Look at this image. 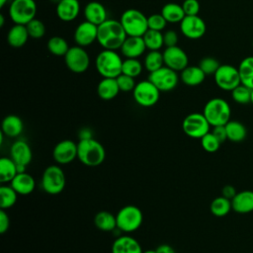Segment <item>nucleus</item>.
I'll list each match as a JSON object with an SVG mask.
<instances>
[{"label": "nucleus", "mask_w": 253, "mask_h": 253, "mask_svg": "<svg viewBox=\"0 0 253 253\" xmlns=\"http://www.w3.org/2000/svg\"><path fill=\"white\" fill-rule=\"evenodd\" d=\"M180 31L186 38L198 40L206 34L207 26L205 21L198 15L185 16L180 22Z\"/></svg>", "instance_id": "obj_14"}, {"label": "nucleus", "mask_w": 253, "mask_h": 253, "mask_svg": "<svg viewBox=\"0 0 253 253\" xmlns=\"http://www.w3.org/2000/svg\"><path fill=\"white\" fill-rule=\"evenodd\" d=\"M50 1H51V2H53V3H56V4H57L60 0H50Z\"/></svg>", "instance_id": "obj_57"}, {"label": "nucleus", "mask_w": 253, "mask_h": 253, "mask_svg": "<svg viewBox=\"0 0 253 253\" xmlns=\"http://www.w3.org/2000/svg\"><path fill=\"white\" fill-rule=\"evenodd\" d=\"M211 125L203 113H191L182 122V129L192 138H202L210 132Z\"/></svg>", "instance_id": "obj_10"}, {"label": "nucleus", "mask_w": 253, "mask_h": 253, "mask_svg": "<svg viewBox=\"0 0 253 253\" xmlns=\"http://www.w3.org/2000/svg\"><path fill=\"white\" fill-rule=\"evenodd\" d=\"M116 79H117L120 91H123V92L133 91V89H134V87L136 85L133 77L126 75L124 73L120 74Z\"/></svg>", "instance_id": "obj_45"}, {"label": "nucleus", "mask_w": 253, "mask_h": 253, "mask_svg": "<svg viewBox=\"0 0 253 253\" xmlns=\"http://www.w3.org/2000/svg\"><path fill=\"white\" fill-rule=\"evenodd\" d=\"M10 226V218L5 210L0 211V233L4 234Z\"/></svg>", "instance_id": "obj_48"}, {"label": "nucleus", "mask_w": 253, "mask_h": 253, "mask_svg": "<svg viewBox=\"0 0 253 253\" xmlns=\"http://www.w3.org/2000/svg\"><path fill=\"white\" fill-rule=\"evenodd\" d=\"M155 250L157 253H175L174 248L168 244H161Z\"/></svg>", "instance_id": "obj_51"}, {"label": "nucleus", "mask_w": 253, "mask_h": 253, "mask_svg": "<svg viewBox=\"0 0 253 253\" xmlns=\"http://www.w3.org/2000/svg\"><path fill=\"white\" fill-rule=\"evenodd\" d=\"M29 38L30 36L27 30V27L25 25L14 24V26L10 28L7 34L8 43L15 48H19L25 45Z\"/></svg>", "instance_id": "obj_25"}, {"label": "nucleus", "mask_w": 253, "mask_h": 253, "mask_svg": "<svg viewBox=\"0 0 253 253\" xmlns=\"http://www.w3.org/2000/svg\"><path fill=\"white\" fill-rule=\"evenodd\" d=\"M119 92L120 88L116 78H103L97 86L98 96L105 101L116 98Z\"/></svg>", "instance_id": "obj_28"}, {"label": "nucleus", "mask_w": 253, "mask_h": 253, "mask_svg": "<svg viewBox=\"0 0 253 253\" xmlns=\"http://www.w3.org/2000/svg\"><path fill=\"white\" fill-rule=\"evenodd\" d=\"M143 253H157V251L154 249V250H145V251H143Z\"/></svg>", "instance_id": "obj_55"}, {"label": "nucleus", "mask_w": 253, "mask_h": 253, "mask_svg": "<svg viewBox=\"0 0 253 253\" xmlns=\"http://www.w3.org/2000/svg\"><path fill=\"white\" fill-rule=\"evenodd\" d=\"M52 157L59 165H66L77 158V143L70 139L59 141L52 150Z\"/></svg>", "instance_id": "obj_15"}, {"label": "nucleus", "mask_w": 253, "mask_h": 253, "mask_svg": "<svg viewBox=\"0 0 253 253\" xmlns=\"http://www.w3.org/2000/svg\"><path fill=\"white\" fill-rule=\"evenodd\" d=\"M142 72V63L137 58H126L123 61L122 73L133 78L140 75Z\"/></svg>", "instance_id": "obj_39"}, {"label": "nucleus", "mask_w": 253, "mask_h": 253, "mask_svg": "<svg viewBox=\"0 0 253 253\" xmlns=\"http://www.w3.org/2000/svg\"><path fill=\"white\" fill-rule=\"evenodd\" d=\"M182 7L186 16H195L200 12V3L198 0H184Z\"/></svg>", "instance_id": "obj_46"}, {"label": "nucleus", "mask_w": 253, "mask_h": 253, "mask_svg": "<svg viewBox=\"0 0 253 253\" xmlns=\"http://www.w3.org/2000/svg\"><path fill=\"white\" fill-rule=\"evenodd\" d=\"M210 210H211V212L214 216L222 217V216L226 215L232 210L231 200H229L223 196L217 197L211 201V203L210 205Z\"/></svg>", "instance_id": "obj_34"}, {"label": "nucleus", "mask_w": 253, "mask_h": 253, "mask_svg": "<svg viewBox=\"0 0 253 253\" xmlns=\"http://www.w3.org/2000/svg\"><path fill=\"white\" fill-rule=\"evenodd\" d=\"M24 129V124L20 117L16 115L6 116L1 124V131L8 137L19 136Z\"/></svg>", "instance_id": "obj_26"}, {"label": "nucleus", "mask_w": 253, "mask_h": 253, "mask_svg": "<svg viewBox=\"0 0 253 253\" xmlns=\"http://www.w3.org/2000/svg\"><path fill=\"white\" fill-rule=\"evenodd\" d=\"M18 198V193L11 187L3 185L0 187V208L7 210L12 208Z\"/></svg>", "instance_id": "obj_38"}, {"label": "nucleus", "mask_w": 253, "mask_h": 253, "mask_svg": "<svg viewBox=\"0 0 253 253\" xmlns=\"http://www.w3.org/2000/svg\"><path fill=\"white\" fill-rule=\"evenodd\" d=\"M199 66L204 71V73L206 75H211V74L213 75L215 73V71L218 69V67L220 66V64L215 58L207 56V57H204L200 61Z\"/></svg>", "instance_id": "obj_43"}, {"label": "nucleus", "mask_w": 253, "mask_h": 253, "mask_svg": "<svg viewBox=\"0 0 253 253\" xmlns=\"http://www.w3.org/2000/svg\"><path fill=\"white\" fill-rule=\"evenodd\" d=\"M26 27H27V30H28L30 38L41 39L45 34L44 24L42 21H40V20H38L36 18L33 19L31 22H29L26 25Z\"/></svg>", "instance_id": "obj_42"}, {"label": "nucleus", "mask_w": 253, "mask_h": 253, "mask_svg": "<svg viewBox=\"0 0 253 253\" xmlns=\"http://www.w3.org/2000/svg\"><path fill=\"white\" fill-rule=\"evenodd\" d=\"M232 210L237 213H249L253 211V191L244 190L237 192L231 200Z\"/></svg>", "instance_id": "obj_24"}, {"label": "nucleus", "mask_w": 253, "mask_h": 253, "mask_svg": "<svg viewBox=\"0 0 253 253\" xmlns=\"http://www.w3.org/2000/svg\"><path fill=\"white\" fill-rule=\"evenodd\" d=\"M9 16L14 24L27 25L37 14L35 0H12L9 5Z\"/></svg>", "instance_id": "obj_8"}, {"label": "nucleus", "mask_w": 253, "mask_h": 253, "mask_svg": "<svg viewBox=\"0 0 253 253\" xmlns=\"http://www.w3.org/2000/svg\"><path fill=\"white\" fill-rule=\"evenodd\" d=\"M46 46H47L48 51L51 54L56 55V56H64L69 49V45H68V42H66V40L64 38L58 37V36L51 37L47 41Z\"/></svg>", "instance_id": "obj_37"}, {"label": "nucleus", "mask_w": 253, "mask_h": 253, "mask_svg": "<svg viewBox=\"0 0 253 253\" xmlns=\"http://www.w3.org/2000/svg\"><path fill=\"white\" fill-rule=\"evenodd\" d=\"M147 23H148V29L162 32L167 25V21L162 16V14H152L149 17H147Z\"/></svg>", "instance_id": "obj_44"}, {"label": "nucleus", "mask_w": 253, "mask_h": 253, "mask_svg": "<svg viewBox=\"0 0 253 253\" xmlns=\"http://www.w3.org/2000/svg\"><path fill=\"white\" fill-rule=\"evenodd\" d=\"M178 40H179L178 34L174 30H168L165 33H163V41H164V45L166 47L177 45Z\"/></svg>", "instance_id": "obj_47"}, {"label": "nucleus", "mask_w": 253, "mask_h": 253, "mask_svg": "<svg viewBox=\"0 0 253 253\" xmlns=\"http://www.w3.org/2000/svg\"><path fill=\"white\" fill-rule=\"evenodd\" d=\"M97 34L98 26L84 21L76 27L74 31V41L77 45L85 47L97 41Z\"/></svg>", "instance_id": "obj_17"}, {"label": "nucleus", "mask_w": 253, "mask_h": 253, "mask_svg": "<svg viewBox=\"0 0 253 253\" xmlns=\"http://www.w3.org/2000/svg\"><path fill=\"white\" fill-rule=\"evenodd\" d=\"M203 114L211 126H225L230 121L231 109L224 99L212 98L206 103Z\"/></svg>", "instance_id": "obj_4"}, {"label": "nucleus", "mask_w": 253, "mask_h": 253, "mask_svg": "<svg viewBox=\"0 0 253 253\" xmlns=\"http://www.w3.org/2000/svg\"><path fill=\"white\" fill-rule=\"evenodd\" d=\"M123 61L117 50L103 48L96 56L95 66L103 78H117L122 74Z\"/></svg>", "instance_id": "obj_3"}, {"label": "nucleus", "mask_w": 253, "mask_h": 253, "mask_svg": "<svg viewBox=\"0 0 253 253\" xmlns=\"http://www.w3.org/2000/svg\"><path fill=\"white\" fill-rule=\"evenodd\" d=\"M163 58L164 65L177 72L182 71L189 63L187 53L178 45L166 47L163 51Z\"/></svg>", "instance_id": "obj_16"}, {"label": "nucleus", "mask_w": 253, "mask_h": 253, "mask_svg": "<svg viewBox=\"0 0 253 253\" xmlns=\"http://www.w3.org/2000/svg\"><path fill=\"white\" fill-rule=\"evenodd\" d=\"M55 12L59 20L71 22L75 20L80 13V3L78 0H60L56 4Z\"/></svg>", "instance_id": "obj_21"}, {"label": "nucleus", "mask_w": 253, "mask_h": 253, "mask_svg": "<svg viewBox=\"0 0 253 253\" xmlns=\"http://www.w3.org/2000/svg\"><path fill=\"white\" fill-rule=\"evenodd\" d=\"M212 133L213 135L220 141V143L224 142L227 139V133L225 129V126H212Z\"/></svg>", "instance_id": "obj_49"}, {"label": "nucleus", "mask_w": 253, "mask_h": 253, "mask_svg": "<svg viewBox=\"0 0 253 253\" xmlns=\"http://www.w3.org/2000/svg\"><path fill=\"white\" fill-rule=\"evenodd\" d=\"M94 224L102 231H112L117 228V218L110 211H101L95 214Z\"/></svg>", "instance_id": "obj_30"}, {"label": "nucleus", "mask_w": 253, "mask_h": 253, "mask_svg": "<svg viewBox=\"0 0 253 253\" xmlns=\"http://www.w3.org/2000/svg\"><path fill=\"white\" fill-rule=\"evenodd\" d=\"M241 84L253 89V56H247L241 60L238 66Z\"/></svg>", "instance_id": "obj_32"}, {"label": "nucleus", "mask_w": 253, "mask_h": 253, "mask_svg": "<svg viewBox=\"0 0 253 253\" xmlns=\"http://www.w3.org/2000/svg\"><path fill=\"white\" fill-rule=\"evenodd\" d=\"M206 74L196 65H188L181 71L180 79L187 86H198L204 82Z\"/></svg>", "instance_id": "obj_27"}, {"label": "nucleus", "mask_w": 253, "mask_h": 253, "mask_svg": "<svg viewBox=\"0 0 253 253\" xmlns=\"http://www.w3.org/2000/svg\"><path fill=\"white\" fill-rule=\"evenodd\" d=\"M4 23H5L4 15H3V14H1V15H0V27H3V26H4Z\"/></svg>", "instance_id": "obj_53"}, {"label": "nucleus", "mask_w": 253, "mask_h": 253, "mask_svg": "<svg viewBox=\"0 0 253 253\" xmlns=\"http://www.w3.org/2000/svg\"><path fill=\"white\" fill-rule=\"evenodd\" d=\"M42 188L49 195L60 194L66 184V178L63 170L58 165L47 166L42 176Z\"/></svg>", "instance_id": "obj_7"}, {"label": "nucleus", "mask_w": 253, "mask_h": 253, "mask_svg": "<svg viewBox=\"0 0 253 253\" xmlns=\"http://www.w3.org/2000/svg\"><path fill=\"white\" fill-rule=\"evenodd\" d=\"M126 37V33L118 20L107 19L98 26L97 42L105 49H120Z\"/></svg>", "instance_id": "obj_1"}, {"label": "nucleus", "mask_w": 253, "mask_h": 253, "mask_svg": "<svg viewBox=\"0 0 253 253\" xmlns=\"http://www.w3.org/2000/svg\"><path fill=\"white\" fill-rule=\"evenodd\" d=\"M147 79L152 82L160 92H168L175 89L179 82L177 71L165 65L153 72H150Z\"/></svg>", "instance_id": "obj_11"}, {"label": "nucleus", "mask_w": 253, "mask_h": 253, "mask_svg": "<svg viewBox=\"0 0 253 253\" xmlns=\"http://www.w3.org/2000/svg\"><path fill=\"white\" fill-rule=\"evenodd\" d=\"M10 186L18 193V195L27 196L34 192L36 181L32 175L27 172L18 173L10 182Z\"/></svg>", "instance_id": "obj_23"}, {"label": "nucleus", "mask_w": 253, "mask_h": 253, "mask_svg": "<svg viewBox=\"0 0 253 253\" xmlns=\"http://www.w3.org/2000/svg\"><path fill=\"white\" fill-rule=\"evenodd\" d=\"M252 45H253V43H252Z\"/></svg>", "instance_id": "obj_58"}, {"label": "nucleus", "mask_w": 253, "mask_h": 253, "mask_svg": "<svg viewBox=\"0 0 253 253\" xmlns=\"http://www.w3.org/2000/svg\"><path fill=\"white\" fill-rule=\"evenodd\" d=\"M161 14L165 18L167 23H171V24H176V23L180 24V22L186 16L182 5L174 2L165 4L161 9Z\"/></svg>", "instance_id": "obj_29"}, {"label": "nucleus", "mask_w": 253, "mask_h": 253, "mask_svg": "<svg viewBox=\"0 0 253 253\" xmlns=\"http://www.w3.org/2000/svg\"><path fill=\"white\" fill-rule=\"evenodd\" d=\"M117 228L126 233L137 230L143 221V214L139 208L133 205L123 207L116 214Z\"/></svg>", "instance_id": "obj_6"}, {"label": "nucleus", "mask_w": 253, "mask_h": 253, "mask_svg": "<svg viewBox=\"0 0 253 253\" xmlns=\"http://www.w3.org/2000/svg\"><path fill=\"white\" fill-rule=\"evenodd\" d=\"M220 144H221L220 141L213 135V133L211 131L208 132L201 138V145H202L203 149L210 153L217 151Z\"/></svg>", "instance_id": "obj_41"}, {"label": "nucleus", "mask_w": 253, "mask_h": 253, "mask_svg": "<svg viewBox=\"0 0 253 253\" xmlns=\"http://www.w3.org/2000/svg\"><path fill=\"white\" fill-rule=\"evenodd\" d=\"M112 253H143L139 242L132 236L122 235L112 244Z\"/></svg>", "instance_id": "obj_22"}, {"label": "nucleus", "mask_w": 253, "mask_h": 253, "mask_svg": "<svg viewBox=\"0 0 253 253\" xmlns=\"http://www.w3.org/2000/svg\"><path fill=\"white\" fill-rule=\"evenodd\" d=\"M251 89L243 84H239L231 91V97L234 102L241 105L251 103Z\"/></svg>", "instance_id": "obj_40"}, {"label": "nucleus", "mask_w": 253, "mask_h": 253, "mask_svg": "<svg viewBox=\"0 0 253 253\" xmlns=\"http://www.w3.org/2000/svg\"><path fill=\"white\" fill-rule=\"evenodd\" d=\"M85 21H88L96 26L101 25L108 19V13L105 6L98 1L87 3L83 9Z\"/></svg>", "instance_id": "obj_20"}, {"label": "nucleus", "mask_w": 253, "mask_h": 253, "mask_svg": "<svg viewBox=\"0 0 253 253\" xmlns=\"http://www.w3.org/2000/svg\"><path fill=\"white\" fill-rule=\"evenodd\" d=\"M18 174L17 164L11 157L0 158V182L2 184L10 183L13 178Z\"/></svg>", "instance_id": "obj_33"}, {"label": "nucleus", "mask_w": 253, "mask_h": 253, "mask_svg": "<svg viewBox=\"0 0 253 253\" xmlns=\"http://www.w3.org/2000/svg\"><path fill=\"white\" fill-rule=\"evenodd\" d=\"M120 22L128 37H142L148 30L147 17L134 8L126 9L122 14Z\"/></svg>", "instance_id": "obj_5"}, {"label": "nucleus", "mask_w": 253, "mask_h": 253, "mask_svg": "<svg viewBox=\"0 0 253 253\" xmlns=\"http://www.w3.org/2000/svg\"><path fill=\"white\" fill-rule=\"evenodd\" d=\"M7 2H8V0H0V7L3 8Z\"/></svg>", "instance_id": "obj_54"}, {"label": "nucleus", "mask_w": 253, "mask_h": 253, "mask_svg": "<svg viewBox=\"0 0 253 253\" xmlns=\"http://www.w3.org/2000/svg\"><path fill=\"white\" fill-rule=\"evenodd\" d=\"M143 65L149 73L161 68L164 66L163 52H160L159 50H149L144 57Z\"/></svg>", "instance_id": "obj_36"}, {"label": "nucleus", "mask_w": 253, "mask_h": 253, "mask_svg": "<svg viewBox=\"0 0 253 253\" xmlns=\"http://www.w3.org/2000/svg\"><path fill=\"white\" fill-rule=\"evenodd\" d=\"M77 158L86 166H99L106 158V150L104 146L93 137L79 139L77 143Z\"/></svg>", "instance_id": "obj_2"}, {"label": "nucleus", "mask_w": 253, "mask_h": 253, "mask_svg": "<svg viewBox=\"0 0 253 253\" xmlns=\"http://www.w3.org/2000/svg\"><path fill=\"white\" fill-rule=\"evenodd\" d=\"M64 61L67 68L73 73H83L90 66V56L85 48L80 45L69 47L64 55Z\"/></svg>", "instance_id": "obj_12"}, {"label": "nucleus", "mask_w": 253, "mask_h": 253, "mask_svg": "<svg viewBox=\"0 0 253 253\" xmlns=\"http://www.w3.org/2000/svg\"><path fill=\"white\" fill-rule=\"evenodd\" d=\"M146 49L142 37H126L120 50L126 58H138Z\"/></svg>", "instance_id": "obj_19"}, {"label": "nucleus", "mask_w": 253, "mask_h": 253, "mask_svg": "<svg viewBox=\"0 0 253 253\" xmlns=\"http://www.w3.org/2000/svg\"><path fill=\"white\" fill-rule=\"evenodd\" d=\"M251 103L253 104V89H252V91H251Z\"/></svg>", "instance_id": "obj_56"}, {"label": "nucleus", "mask_w": 253, "mask_h": 253, "mask_svg": "<svg viewBox=\"0 0 253 253\" xmlns=\"http://www.w3.org/2000/svg\"><path fill=\"white\" fill-rule=\"evenodd\" d=\"M132 96L137 105L140 107L149 108L158 102L160 91L152 82L147 79L136 83L132 91Z\"/></svg>", "instance_id": "obj_9"}, {"label": "nucleus", "mask_w": 253, "mask_h": 253, "mask_svg": "<svg viewBox=\"0 0 253 253\" xmlns=\"http://www.w3.org/2000/svg\"><path fill=\"white\" fill-rule=\"evenodd\" d=\"M146 49L148 50H159L164 45L163 33L148 29L142 36Z\"/></svg>", "instance_id": "obj_35"}, {"label": "nucleus", "mask_w": 253, "mask_h": 253, "mask_svg": "<svg viewBox=\"0 0 253 253\" xmlns=\"http://www.w3.org/2000/svg\"><path fill=\"white\" fill-rule=\"evenodd\" d=\"M214 82L218 88L224 91H232L241 84L238 68L230 64H221L213 74Z\"/></svg>", "instance_id": "obj_13"}, {"label": "nucleus", "mask_w": 253, "mask_h": 253, "mask_svg": "<svg viewBox=\"0 0 253 253\" xmlns=\"http://www.w3.org/2000/svg\"><path fill=\"white\" fill-rule=\"evenodd\" d=\"M79 137L80 139H86L92 137V132L89 128H83L79 131Z\"/></svg>", "instance_id": "obj_52"}, {"label": "nucleus", "mask_w": 253, "mask_h": 253, "mask_svg": "<svg viewBox=\"0 0 253 253\" xmlns=\"http://www.w3.org/2000/svg\"><path fill=\"white\" fill-rule=\"evenodd\" d=\"M236 193L237 192L232 185H225L221 189V196H223L229 200H232L233 197L236 195Z\"/></svg>", "instance_id": "obj_50"}, {"label": "nucleus", "mask_w": 253, "mask_h": 253, "mask_svg": "<svg viewBox=\"0 0 253 253\" xmlns=\"http://www.w3.org/2000/svg\"><path fill=\"white\" fill-rule=\"evenodd\" d=\"M227 139L232 142H241L247 136V129L245 126L239 121L230 120L225 125Z\"/></svg>", "instance_id": "obj_31"}, {"label": "nucleus", "mask_w": 253, "mask_h": 253, "mask_svg": "<svg viewBox=\"0 0 253 253\" xmlns=\"http://www.w3.org/2000/svg\"><path fill=\"white\" fill-rule=\"evenodd\" d=\"M10 157L17 165L28 166L33 158V153L30 145L23 139L14 141L10 148Z\"/></svg>", "instance_id": "obj_18"}]
</instances>
